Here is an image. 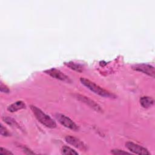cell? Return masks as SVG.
Here are the masks:
<instances>
[{
  "label": "cell",
  "mask_w": 155,
  "mask_h": 155,
  "mask_svg": "<svg viewBox=\"0 0 155 155\" xmlns=\"http://www.w3.org/2000/svg\"><path fill=\"white\" fill-rule=\"evenodd\" d=\"M80 81L82 85L91 90L92 92L94 93L95 94L99 95L101 97H108V98H116V96L112 93L104 89L103 88L101 87L100 86L96 85L93 82L90 81L88 79L81 78L80 79Z\"/></svg>",
  "instance_id": "6da1fadb"
},
{
  "label": "cell",
  "mask_w": 155,
  "mask_h": 155,
  "mask_svg": "<svg viewBox=\"0 0 155 155\" xmlns=\"http://www.w3.org/2000/svg\"><path fill=\"white\" fill-rule=\"evenodd\" d=\"M30 108L35 117L42 125L49 128H54L56 127L55 121L40 108L35 105H30Z\"/></svg>",
  "instance_id": "7a4b0ae2"
},
{
  "label": "cell",
  "mask_w": 155,
  "mask_h": 155,
  "mask_svg": "<svg viewBox=\"0 0 155 155\" xmlns=\"http://www.w3.org/2000/svg\"><path fill=\"white\" fill-rule=\"evenodd\" d=\"M55 117L64 127L74 131H78L79 130L78 126L68 116L61 113H56L55 114Z\"/></svg>",
  "instance_id": "3957f363"
},
{
  "label": "cell",
  "mask_w": 155,
  "mask_h": 155,
  "mask_svg": "<svg viewBox=\"0 0 155 155\" xmlns=\"http://www.w3.org/2000/svg\"><path fill=\"white\" fill-rule=\"evenodd\" d=\"M125 147L131 152L134 154H142V155H150L151 153L148 150L143 147L142 146L135 143L133 142H127L125 143Z\"/></svg>",
  "instance_id": "277c9868"
},
{
  "label": "cell",
  "mask_w": 155,
  "mask_h": 155,
  "mask_svg": "<svg viewBox=\"0 0 155 155\" xmlns=\"http://www.w3.org/2000/svg\"><path fill=\"white\" fill-rule=\"evenodd\" d=\"M132 68L136 71L142 72L152 78H154V68L152 65L147 64H138L132 66Z\"/></svg>",
  "instance_id": "5b68a950"
},
{
  "label": "cell",
  "mask_w": 155,
  "mask_h": 155,
  "mask_svg": "<svg viewBox=\"0 0 155 155\" xmlns=\"http://www.w3.org/2000/svg\"><path fill=\"white\" fill-rule=\"evenodd\" d=\"M44 73L50 75L53 78L61 80L62 81H64L67 82H70L71 81V79L67 75H65L59 70L55 68H51L50 69L46 70L44 71Z\"/></svg>",
  "instance_id": "8992f818"
},
{
  "label": "cell",
  "mask_w": 155,
  "mask_h": 155,
  "mask_svg": "<svg viewBox=\"0 0 155 155\" xmlns=\"http://www.w3.org/2000/svg\"><path fill=\"white\" fill-rule=\"evenodd\" d=\"M74 96L77 99H78L79 101H81L82 102L85 104L86 105H87L88 106H89L90 107H91L93 110H96V111L102 112V109L101 108L100 105L98 104H97L96 102H94V101L88 98V97L85 96L84 95L79 94H75Z\"/></svg>",
  "instance_id": "52a82bcc"
},
{
  "label": "cell",
  "mask_w": 155,
  "mask_h": 155,
  "mask_svg": "<svg viewBox=\"0 0 155 155\" xmlns=\"http://www.w3.org/2000/svg\"><path fill=\"white\" fill-rule=\"evenodd\" d=\"M65 140L68 143L73 145L75 148H78L81 150L86 151L87 149L86 144H85L82 140H81L80 139L76 137L68 135L65 137Z\"/></svg>",
  "instance_id": "ba28073f"
},
{
  "label": "cell",
  "mask_w": 155,
  "mask_h": 155,
  "mask_svg": "<svg viewBox=\"0 0 155 155\" xmlns=\"http://www.w3.org/2000/svg\"><path fill=\"white\" fill-rule=\"evenodd\" d=\"M26 108V105L22 101H17L7 107V110L10 113L16 112L18 110Z\"/></svg>",
  "instance_id": "9c48e42d"
},
{
  "label": "cell",
  "mask_w": 155,
  "mask_h": 155,
  "mask_svg": "<svg viewBox=\"0 0 155 155\" xmlns=\"http://www.w3.org/2000/svg\"><path fill=\"white\" fill-rule=\"evenodd\" d=\"M140 104L143 108H150L154 104V99L150 96H142L140 99Z\"/></svg>",
  "instance_id": "30bf717a"
},
{
  "label": "cell",
  "mask_w": 155,
  "mask_h": 155,
  "mask_svg": "<svg viewBox=\"0 0 155 155\" xmlns=\"http://www.w3.org/2000/svg\"><path fill=\"white\" fill-rule=\"evenodd\" d=\"M65 64L68 67H69L71 70H73L76 71L81 73L83 71V67L79 64H76L73 62H65Z\"/></svg>",
  "instance_id": "8fae6325"
},
{
  "label": "cell",
  "mask_w": 155,
  "mask_h": 155,
  "mask_svg": "<svg viewBox=\"0 0 155 155\" xmlns=\"http://www.w3.org/2000/svg\"><path fill=\"white\" fill-rule=\"evenodd\" d=\"M2 119L8 125H9L11 127H15V128H17L18 129H20V130H22L21 127H20V125L18 124V122L14 120L13 119L11 118V117H2Z\"/></svg>",
  "instance_id": "7c38bea8"
},
{
  "label": "cell",
  "mask_w": 155,
  "mask_h": 155,
  "mask_svg": "<svg viewBox=\"0 0 155 155\" xmlns=\"http://www.w3.org/2000/svg\"><path fill=\"white\" fill-rule=\"evenodd\" d=\"M61 154H78L79 153L73 148L68 146H63L61 148Z\"/></svg>",
  "instance_id": "4fadbf2b"
},
{
  "label": "cell",
  "mask_w": 155,
  "mask_h": 155,
  "mask_svg": "<svg viewBox=\"0 0 155 155\" xmlns=\"http://www.w3.org/2000/svg\"><path fill=\"white\" fill-rule=\"evenodd\" d=\"M1 135L2 136L5 137H8L10 136V132L6 129L5 127H4L2 124H1Z\"/></svg>",
  "instance_id": "5bb4252c"
},
{
  "label": "cell",
  "mask_w": 155,
  "mask_h": 155,
  "mask_svg": "<svg viewBox=\"0 0 155 155\" xmlns=\"http://www.w3.org/2000/svg\"><path fill=\"white\" fill-rule=\"evenodd\" d=\"M111 153L113 154H130V153L122 150H119V149H113L111 150Z\"/></svg>",
  "instance_id": "9a60e30c"
},
{
  "label": "cell",
  "mask_w": 155,
  "mask_h": 155,
  "mask_svg": "<svg viewBox=\"0 0 155 155\" xmlns=\"http://www.w3.org/2000/svg\"><path fill=\"white\" fill-rule=\"evenodd\" d=\"M0 90L1 91L2 93H8L10 92V89L2 82H1V86H0Z\"/></svg>",
  "instance_id": "2e32d148"
},
{
  "label": "cell",
  "mask_w": 155,
  "mask_h": 155,
  "mask_svg": "<svg viewBox=\"0 0 155 155\" xmlns=\"http://www.w3.org/2000/svg\"><path fill=\"white\" fill-rule=\"evenodd\" d=\"M0 154H13V153L10 150H8L7 149L1 147L0 148Z\"/></svg>",
  "instance_id": "e0dca14e"
},
{
  "label": "cell",
  "mask_w": 155,
  "mask_h": 155,
  "mask_svg": "<svg viewBox=\"0 0 155 155\" xmlns=\"http://www.w3.org/2000/svg\"><path fill=\"white\" fill-rule=\"evenodd\" d=\"M23 151H24V152L25 153V154H35V153L33 152V151H32L31 150H30V149H28V148H26V147H24L23 148Z\"/></svg>",
  "instance_id": "ac0fdd59"
}]
</instances>
